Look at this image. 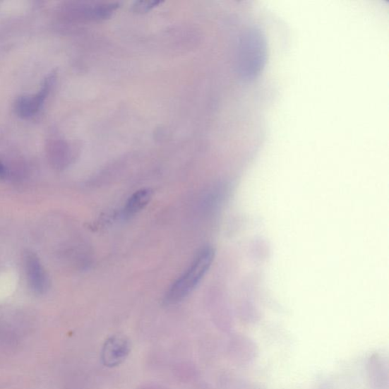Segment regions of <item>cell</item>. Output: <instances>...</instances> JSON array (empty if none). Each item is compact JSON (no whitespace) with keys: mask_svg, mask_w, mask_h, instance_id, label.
Instances as JSON below:
<instances>
[{"mask_svg":"<svg viewBox=\"0 0 389 389\" xmlns=\"http://www.w3.org/2000/svg\"><path fill=\"white\" fill-rule=\"evenodd\" d=\"M6 176V169L1 162H0V179H4Z\"/></svg>","mask_w":389,"mask_h":389,"instance_id":"52a82bcc","label":"cell"},{"mask_svg":"<svg viewBox=\"0 0 389 389\" xmlns=\"http://www.w3.org/2000/svg\"><path fill=\"white\" fill-rule=\"evenodd\" d=\"M25 267L28 282L35 293L44 294L48 287L46 273L37 256L32 253L25 257Z\"/></svg>","mask_w":389,"mask_h":389,"instance_id":"277c9868","label":"cell"},{"mask_svg":"<svg viewBox=\"0 0 389 389\" xmlns=\"http://www.w3.org/2000/svg\"><path fill=\"white\" fill-rule=\"evenodd\" d=\"M214 257L215 251L211 246L199 251L185 273L169 287L165 295V304H176L191 294L210 268Z\"/></svg>","mask_w":389,"mask_h":389,"instance_id":"6da1fadb","label":"cell"},{"mask_svg":"<svg viewBox=\"0 0 389 389\" xmlns=\"http://www.w3.org/2000/svg\"><path fill=\"white\" fill-rule=\"evenodd\" d=\"M131 352L128 339L121 335L109 337L105 341L101 352L102 364L109 368L122 364Z\"/></svg>","mask_w":389,"mask_h":389,"instance_id":"7a4b0ae2","label":"cell"},{"mask_svg":"<svg viewBox=\"0 0 389 389\" xmlns=\"http://www.w3.org/2000/svg\"><path fill=\"white\" fill-rule=\"evenodd\" d=\"M160 1H139L136 2L134 5V10L136 13H147L158 4H161Z\"/></svg>","mask_w":389,"mask_h":389,"instance_id":"8992f818","label":"cell"},{"mask_svg":"<svg viewBox=\"0 0 389 389\" xmlns=\"http://www.w3.org/2000/svg\"><path fill=\"white\" fill-rule=\"evenodd\" d=\"M54 76L45 79L40 92L33 96H22L17 99L15 109L18 116L28 118L35 115L43 105L49 89L52 85Z\"/></svg>","mask_w":389,"mask_h":389,"instance_id":"3957f363","label":"cell"},{"mask_svg":"<svg viewBox=\"0 0 389 389\" xmlns=\"http://www.w3.org/2000/svg\"><path fill=\"white\" fill-rule=\"evenodd\" d=\"M153 193L150 188H143L128 198L123 211L124 218H129L139 212L150 202Z\"/></svg>","mask_w":389,"mask_h":389,"instance_id":"5b68a950","label":"cell"}]
</instances>
